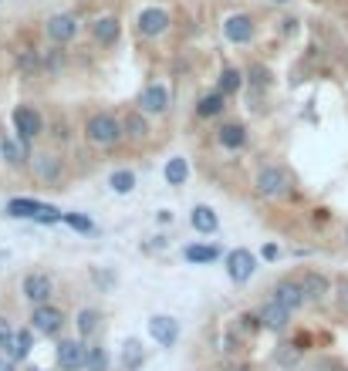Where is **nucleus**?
I'll list each match as a JSON object with an SVG mask.
<instances>
[{"label":"nucleus","instance_id":"nucleus-1","mask_svg":"<svg viewBox=\"0 0 348 371\" xmlns=\"http://www.w3.org/2000/svg\"><path fill=\"white\" fill-rule=\"evenodd\" d=\"M85 138L98 149H112L125 138V118L112 115V111H95L88 122H85Z\"/></svg>","mask_w":348,"mask_h":371},{"label":"nucleus","instance_id":"nucleus-2","mask_svg":"<svg viewBox=\"0 0 348 371\" xmlns=\"http://www.w3.org/2000/svg\"><path fill=\"white\" fill-rule=\"evenodd\" d=\"M291 176L284 172V169H277V165H264L261 172H257V179H254V189H257V196H264V199H288L291 196Z\"/></svg>","mask_w":348,"mask_h":371},{"label":"nucleus","instance_id":"nucleus-3","mask_svg":"<svg viewBox=\"0 0 348 371\" xmlns=\"http://www.w3.org/2000/svg\"><path fill=\"white\" fill-rule=\"evenodd\" d=\"M7 212L17 216V219H41V223H58L64 212L48 206V203H37V199H10Z\"/></svg>","mask_w":348,"mask_h":371},{"label":"nucleus","instance_id":"nucleus-4","mask_svg":"<svg viewBox=\"0 0 348 371\" xmlns=\"http://www.w3.org/2000/svg\"><path fill=\"white\" fill-rule=\"evenodd\" d=\"M223 266H227V277H230L234 284H247V280L254 277V270H257V257H254L250 250L237 246V250H230V253H227Z\"/></svg>","mask_w":348,"mask_h":371},{"label":"nucleus","instance_id":"nucleus-5","mask_svg":"<svg viewBox=\"0 0 348 371\" xmlns=\"http://www.w3.org/2000/svg\"><path fill=\"white\" fill-rule=\"evenodd\" d=\"M21 293H24V300H31L34 307H41V304L51 300L54 280L48 273H27L24 280H21Z\"/></svg>","mask_w":348,"mask_h":371},{"label":"nucleus","instance_id":"nucleus-6","mask_svg":"<svg viewBox=\"0 0 348 371\" xmlns=\"http://www.w3.org/2000/svg\"><path fill=\"white\" fill-rule=\"evenodd\" d=\"M61 324H64V314H61V307H51V304H41L31 314V327L37 334H44V338H54L61 331Z\"/></svg>","mask_w":348,"mask_h":371},{"label":"nucleus","instance_id":"nucleus-7","mask_svg":"<svg viewBox=\"0 0 348 371\" xmlns=\"http://www.w3.org/2000/svg\"><path fill=\"white\" fill-rule=\"evenodd\" d=\"M270 293H274L270 300H277V304H281V307H288L291 314H295L297 307H304V304H308V297H304V287H301V280H277Z\"/></svg>","mask_w":348,"mask_h":371},{"label":"nucleus","instance_id":"nucleus-8","mask_svg":"<svg viewBox=\"0 0 348 371\" xmlns=\"http://www.w3.org/2000/svg\"><path fill=\"white\" fill-rule=\"evenodd\" d=\"M14 129H17V135H21V145L27 149V145L41 135V115H37L34 108H27V105L14 108Z\"/></svg>","mask_w":348,"mask_h":371},{"label":"nucleus","instance_id":"nucleus-9","mask_svg":"<svg viewBox=\"0 0 348 371\" xmlns=\"http://www.w3.org/2000/svg\"><path fill=\"white\" fill-rule=\"evenodd\" d=\"M85 358H88V347L81 345V341H71V338L58 341V365H61V371L85 368Z\"/></svg>","mask_w":348,"mask_h":371},{"label":"nucleus","instance_id":"nucleus-10","mask_svg":"<svg viewBox=\"0 0 348 371\" xmlns=\"http://www.w3.org/2000/svg\"><path fill=\"white\" fill-rule=\"evenodd\" d=\"M149 334H153V341H159L162 347H173L180 341V324L173 318H166V314H156V318H149Z\"/></svg>","mask_w":348,"mask_h":371},{"label":"nucleus","instance_id":"nucleus-11","mask_svg":"<svg viewBox=\"0 0 348 371\" xmlns=\"http://www.w3.org/2000/svg\"><path fill=\"white\" fill-rule=\"evenodd\" d=\"M166 27H169V14L162 7H146L139 14V34L142 37H159Z\"/></svg>","mask_w":348,"mask_h":371},{"label":"nucleus","instance_id":"nucleus-12","mask_svg":"<svg viewBox=\"0 0 348 371\" xmlns=\"http://www.w3.org/2000/svg\"><path fill=\"white\" fill-rule=\"evenodd\" d=\"M223 37H227V41H234V44H247V41L254 37V21H250L247 14H234V17H227V21H223Z\"/></svg>","mask_w":348,"mask_h":371},{"label":"nucleus","instance_id":"nucleus-13","mask_svg":"<svg viewBox=\"0 0 348 371\" xmlns=\"http://www.w3.org/2000/svg\"><path fill=\"white\" fill-rule=\"evenodd\" d=\"M75 34H78V21L71 14H54L51 21H48V37H51L54 44H68Z\"/></svg>","mask_w":348,"mask_h":371},{"label":"nucleus","instance_id":"nucleus-14","mask_svg":"<svg viewBox=\"0 0 348 371\" xmlns=\"http://www.w3.org/2000/svg\"><path fill=\"white\" fill-rule=\"evenodd\" d=\"M261 320H264V327H268V331H284V327L291 324V311H288V307H281L277 300H268V304L261 307Z\"/></svg>","mask_w":348,"mask_h":371},{"label":"nucleus","instance_id":"nucleus-15","mask_svg":"<svg viewBox=\"0 0 348 371\" xmlns=\"http://www.w3.org/2000/svg\"><path fill=\"white\" fill-rule=\"evenodd\" d=\"M139 105H142V111H149V115H159V111L169 108V91H166L162 84H149V88L142 91Z\"/></svg>","mask_w":348,"mask_h":371},{"label":"nucleus","instance_id":"nucleus-16","mask_svg":"<svg viewBox=\"0 0 348 371\" xmlns=\"http://www.w3.org/2000/svg\"><path fill=\"white\" fill-rule=\"evenodd\" d=\"M216 142H220L223 149H243L247 129H243L241 122H223V125L216 129Z\"/></svg>","mask_w":348,"mask_h":371},{"label":"nucleus","instance_id":"nucleus-17","mask_svg":"<svg viewBox=\"0 0 348 371\" xmlns=\"http://www.w3.org/2000/svg\"><path fill=\"white\" fill-rule=\"evenodd\" d=\"M301 287H304V297H308V300H324V297H328V291H331L328 277L315 273V270H308V273L301 277Z\"/></svg>","mask_w":348,"mask_h":371},{"label":"nucleus","instance_id":"nucleus-18","mask_svg":"<svg viewBox=\"0 0 348 371\" xmlns=\"http://www.w3.org/2000/svg\"><path fill=\"white\" fill-rule=\"evenodd\" d=\"M261 327H264L261 314H241V318L230 324V331H227V334H234L237 341H247V338H254V334H257Z\"/></svg>","mask_w":348,"mask_h":371},{"label":"nucleus","instance_id":"nucleus-19","mask_svg":"<svg viewBox=\"0 0 348 371\" xmlns=\"http://www.w3.org/2000/svg\"><path fill=\"white\" fill-rule=\"evenodd\" d=\"M119 30H122V27H119V17H112V14H108V17H98V21L92 24L95 41H98V44H105V48L119 41Z\"/></svg>","mask_w":348,"mask_h":371},{"label":"nucleus","instance_id":"nucleus-20","mask_svg":"<svg viewBox=\"0 0 348 371\" xmlns=\"http://www.w3.org/2000/svg\"><path fill=\"white\" fill-rule=\"evenodd\" d=\"M189 223H193L196 233H216V226H220V219H216V212L210 206H193Z\"/></svg>","mask_w":348,"mask_h":371},{"label":"nucleus","instance_id":"nucleus-21","mask_svg":"<svg viewBox=\"0 0 348 371\" xmlns=\"http://www.w3.org/2000/svg\"><path fill=\"white\" fill-rule=\"evenodd\" d=\"M223 108H227V95H223V91H214V95L200 98L196 115H200V118H216V115H223Z\"/></svg>","mask_w":348,"mask_h":371},{"label":"nucleus","instance_id":"nucleus-22","mask_svg":"<svg viewBox=\"0 0 348 371\" xmlns=\"http://www.w3.org/2000/svg\"><path fill=\"white\" fill-rule=\"evenodd\" d=\"M146 135H149V122L142 118V111L125 115V138H129V142H142Z\"/></svg>","mask_w":348,"mask_h":371},{"label":"nucleus","instance_id":"nucleus-23","mask_svg":"<svg viewBox=\"0 0 348 371\" xmlns=\"http://www.w3.org/2000/svg\"><path fill=\"white\" fill-rule=\"evenodd\" d=\"M183 257H186L189 264H214L216 257H220V250L216 246H203V243H193L183 250Z\"/></svg>","mask_w":348,"mask_h":371},{"label":"nucleus","instance_id":"nucleus-24","mask_svg":"<svg viewBox=\"0 0 348 371\" xmlns=\"http://www.w3.org/2000/svg\"><path fill=\"white\" fill-rule=\"evenodd\" d=\"M142 361H146L142 345H139V341H125V345H122V368H125V371H139V368H142Z\"/></svg>","mask_w":348,"mask_h":371},{"label":"nucleus","instance_id":"nucleus-25","mask_svg":"<svg viewBox=\"0 0 348 371\" xmlns=\"http://www.w3.org/2000/svg\"><path fill=\"white\" fill-rule=\"evenodd\" d=\"M186 176H189V165H186V159H169L166 162V183L169 186H183L186 183Z\"/></svg>","mask_w":348,"mask_h":371},{"label":"nucleus","instance_id":"nucleus-26","mask_svg":"<svg viewBox=\"0 0 348 371\" xmlns=\"http://www.w3.org/2000/svg\"><path fill=\"white\" fill-rule=\"evenodd\" d=\"M34 169H37L41 179H48V183H54V179L61 176V165H58L54 156H34Z\"/></svg>","mask_w":348,"mask_h":371},{"label":"nucleus","instance_id":"nucleus-27","mask_svg":"<svg viewBox=\"0 0 348 371\" xmlns=\"http://www.w3.org/2000/svg\"><path fill=\"white\" fill-rule=\"evenodd\" d=\"M241 71L237 68H223L220 71V84H216V91H223V95H234L237 88H241Z\"/></svg>","mask_w":348,"mask_h":371},{"label":"nucleus","instance_id":"nucleus-28","mask_svg":"<svg viewBox=\"0 0 348 371\" xmlns=\"http://www.w3.org/2000/svg\"><path fill=\"white\" fill-rule=\"evenodd\" d=\"M98 311H78V334L81 338H92L98 334Z\"/></svg>","mask_w":348,"mask_h":371},{"label":"nucleus","instance_id":"nucleus-29","mask_svg":"<svg viewBox=\"0 0 348 371\" xmlns=\"http://www.w3.org/2000/svg\"><path fill=\"white\" fill-rule=\"evenodd\" d=\"M31 345H34L31 331H17V338H14V345H10V358H14V361H24L27 354H31Z\"/></svg>","mask_w":348,"mask_h":371},{"label":"nucleus","instance_id":"nucleus-30","mask_svg":"<svg viewBox=\"0 0 348 371\" xmlns=\"http://www.w3.org/2000/svg\"><path fill=\"white\" fill-rule=\"evenodd\" d=\"M112 189H115L119 196L132 192V189H135V172H129V169H119V172H112Z\"/></svg>","mask_w":348,"mask_h":371},{"label":"nucleus","instance_id":"nucleus-31","mask_svg":"<svg viewBox=\"0 0 348 371\" xmlns=\"http://www.w3.org/2000/svg\"><path fill=\"white\" fill-rule=\"evenodd\" d=\"M0 156L10 162V165H24L27 149H21V145H14V142H7V138H3V145H0Z\"/></svg>","mask_w":348,"mask_h":371},{"label":"nucleus","instance_id":"nucleus-32","mask_svg":"<svg viewBox=\"0 0 348 371\" xmlns=\"http://www.w3.org/2000/svg\"><path fill=\"white\" fill-rule=\"evenodd\" d=\"M61 223H68L71 230H78V233H95V223L88 219V216H78V212H64L61 216Z\"/></svg>","mask_w":348,"mask_h":371},{"label":"nucleus","instance_id":"nucleus-33","mask_svg":"<svg viewBox=\"0 0 348 371\" xmlns=\"http://www.w3.org/2000/svg\"><path fill=\"white\" fill-rule=\"evenodd\" d=\"M85 368H88V371H105V368H108L105 347H88V358H85Z\"/></svg>","mask_w":348,"mask_h":371},{"label":"nucleus","instance_id":"nucleus-34","mask_svg":"<svg viewBox=\"0 0 348 371\" xmlns=\"http://www.w3.org/2000/svg\"><path fill=\"white\" fill-rule=\"evenodd\" d=\"M14 338H17V331L10 327V320L0 318V347H7L10 351V345H14Z\"/></svg>","mask_w":348,"mask_h":371},{"label":"nucleus","instance_id":"nucleus-35","mask_svg":"<svg viewBox=\"0 0 348 371\" xmlns=\"http://www.w3.org/2000/svg\"><path fill=\"white\" fill-rule=\"evenodd\" d=\"M250 81H254L257 88H268L270 71H268V68H261V64H254V68H250Z\"/></svg>","mask_w":348,"mask_h":371},{"label":"nucleus","instance_id":"nucleus-36","mask_svg":"<svg viewBox=\"0 0 348 371\" xmlns=\"http://www.w3.org/2000/svg\"><path fill=\"white\" fill-rule=\"evenodd\" d=\"M338 304L348 311V280H342V284H338Z\"/></svg>","mask_w":348,"mask_h":371},{"label":"nucleus","instance_id":"nucleus-37","mask_svg":"<svg viewBox=\"0 0 348 371\" xmlns=\"http://www.w3.org/2000/svg\"><path fill=\"white\" fill-rule=\"evenodd\" d=\"M261 253H264V260H277V257H281V250H277L274 243H268V246H264Z\"/></svg>","mask_w":348,"mask_h":371},{"label":"nucleus","instance_id":"nucleus-38","mask_svg":"<svg viewBox=\"0 0 348 371\" xmlns=\"http://www.w3.org/2000/svg\"><path fill=\"white\" fill-rule=\"evenodd\" d=\"M223 371H250L247 365H230V368H223Z\"/></svg>","mask_w":348,"mask_h":371},{"label":"nucleus","instance_id":"nucleus-39","mask_svg":"<svg viewBox=\"0 0 348 371\" xmlns=\"http://www.w3.org/2000/svg\"><path fill=\"white\" fill-rule=\"evenodd\" d=\"M0 371H10L7 368V358H0Z\"/></svg>","mask_w":348,"mask_h":371},{"label":"nucleus","instance_id":"nucleus-40","mask_svg":"<svg viewBox=\"0 0 348 371\" xmlns=\"http://www.w3.org/2000/svg\"><path fill=\"white\" fill-rule=\"evenodd\" d=\"M345 243H348V223H345Z\"/></svg>","mask_w":348,"mask_h":371},{"label":"nucleus","instance_id":"nucleus-41","mask_svg":"<svg viewBox=\"0 0 348 371\" xmlns=\"http://www.w3.org/2000/svg\"><path fill=\"white\" fill-rule=\"evenodd\" d=\"M274 3H284V0H274Z\"/></svg>","mask_w":348,"mask_h":371}]
</instances>
